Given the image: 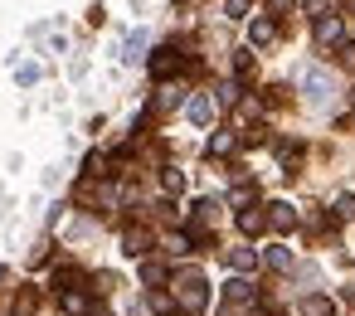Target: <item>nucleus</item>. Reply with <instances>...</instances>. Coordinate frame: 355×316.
Returning <instances> with one entry per match:
<instances>
[{
    "instance_id": "f257e3e1",
    "label": "nucleus",
    "mask_w": 355,
    "mask_h": 316,
    "mask_svg": "<svg viewBox=\"0 0 355 316\" xmlns=\"http://www.w3.org/2000/svg\"><path fill=\"white\" fill-rule=\"evenodd\" d=\"M205 301H209L205 277H200V272H185V277H180V306H185V311H200Z\"/></svg>"
},
{
    "instance_id": "f03ea898",
    "label": "nucleus",
    "mask_w": 355,
    "mask_h": 316,
    "mask_svg": "<svg viewBox=\"0 0 355 316\" xmlns=\"http://www.w3.org/2000/svg\"><path fill=\"white\" fill-rule=\"evenodd\" d=\"M316 44L326 49V44H340V20L336 15H321L316 20Z\"/></svg>"
},
{
    "instance_id": "7ed1b4c3",
    "label": "nucleus",
    "mask_w": 355,
    "mask_h": 316,
    "mask_svg": "<svg viewBox=\"0 0 355 316\" xmlns=\"http://www.w3.org/2000/svg\"><path fill=\"white\" fill-rule=\"evenodd\" d=\"M146 248H151V234H146V229H127V234H122V253L141 258Z\"/></svg>"
},
{
    "instance_id": "20e7f679",
    "label": "nucleus",
    "mask_w": 355,
    "mask_h": 316,
    "mask_svg": "<svg viewBox=\"0 0 355 316\" xmlns=\"http://www.w3.org/2000/svg\"><path fill=\"white\" fill-rule=\"evenodd\" d=\"M268 209H272V214H268V224H272L277 234H287V229L297 224V209H292V204H268Z\"/></svg>"
},
{
    "instance_id": "39448f33",
    "label": "nucleus",
    "mask_w": 355,
    "mask_h": 316,
    "mask_svg": "<svg viewBox=\"0 0 355 316\" xmlns=\"http://www.w3.org/2000/svg\"><path fill=\"white\" fill-rule=\"evenodd\" d=\"M175 64H180V59H175V49H156L151 73H156V78H171V73H175Z\"/></svg>"
},
{
    "instance_id": "423d86ee",
    "label": "nucleus",
    "mask_w": 355,
    "mask_h": 316,
    "mask_svg": "<svg viewBox=\"0 0 355 316\" xmlns=\"http://www.w3.org/2000/svg\"><path fill=\"white\" fill-rule=\"evenodd\" d=\"M185 112H190V122H195V127H205V122L214 117V103H209V98H190V107H185Z\"/></svg>"
},
{
    "instance_id": "0eeeda50",
    "label": "nucleus",
    "mask_w": 355,
    "mask_h": 316,
    "mask_svg": "<svg viewBox=\"0 0 355 316\" xmlns=\"http://www.w3.org/2000/svg\"><path fill=\"white\" fill-rule=\"evenodd\" d=\"M229 267H234V272H253V267H258V253H253V248H234V253H229Z\"/></svg>"
},
{
    "instance_id": "6e6552de",
    "label": "nucleus",
    "mask_w": 355,
    "mask_h": 316,
    "mask_svg": "<svg viewBox=\"0 0 355 316\" xmlns=\"http://www.w3.org/2000/svg\"><path fill=\"white\" fill-rule=\"evenodd\" d=\"M272 35H277L272 20H253V25H248V40H253V44H272Z\"/></svg>"
},
{
    "instance_id": "1a4fd4ad",
    "label": "nucleus",
    "mask_w": 355,
    "mask_h": 316,
    "mask_svg": "<svg viewBox=\"0 0 355 316\" xmlns=\"http://www.w3.org/2000/svg\"><path fill=\"white\" fill-rule=\"evenodd\" d=\"M263 224H268V214H258V209H243L239 214V229L243 234H263Z\"/></svg>"
},
{
    "instance_id": "9d476101",
    "label": "nucleus",
    "mask_w": 355,
    "mask_h": 316,
    "mask_svg": "<svg viewBox=\"0 0 355 316\" xmlns=\"http://www.w3.org/2000/svg\"><path fill=\"white\" fill-rule=\"evenodd\" d=\"M224 297H229V301H248V297H253V282H248V277H234V282L224 287Z\"/></svg>"
},
{
    "instance_id": "9b49d317",
    "label": "nucleus",
    "mask_w": 355,
    "mask_h": 316,
    "mask_svg": "<svg viewBox=\"0 0 355 316\" xmlns=\"http://www.w3.org/2000/svg\"><path fill=\"white\" fill-rule=\"evenodd\" d=\"M306 93H311V98H326V93H331V78L311 69V73H306Z\"/></svg>"
},
{
    "instance_id": "f8f14e48",
    "label": "nucleus",
    "mask_w": 355,
    "mask_h": 316,
    "mask_svg": "<svg viewBox=\"0 0 355 316\" xmlns=\"http://www.w3.org/2000/svg\"><path fill=\"white\" fill-rule=\"evenodd\" d=\"M64 311L69 316H83L88 311V292H64Z\"/></svg>"
},
{
    "instance_id": "ddd939ff",
    "label": "nucleus",
    "mask_w": 355,
    "mask_h": 316,
    "mask_svg": "<svg viewBox=\"0 0 355 316\" xmlns=\"http://www.w3.org/2000/svg\"><path fill=\"white\" fill-rule=\"evenodd\" d=\"M146 49V30H137V35H127V44H122V59H137Z\"/></svg>"
},
{
    "instance_id": "4468645a",
    "label": "nucleus",
    "mask_w": 355,
    "mask_h": 316,
    "mask_svg": "<svg viewBox=\"0 0 355 316\" xmlns=\"http://www.w3.org/2000/svg\"><path fill=\"white\" fill-rule=\"evenodd\" d=\"M302 316H331V301L326 297H306L302 301Z\"/></svg>"
},
{
    "instance_id": "2eb2a0df",
    "label": "nucleus",
    "mask_w": 355,
    "mask_h": 316,
    "mask_svg": "<svg viewBox=\"0 0 355 316\" xmlns=\"http://www.w3.org/2000/svg\"><path fill=\"white\" fill-rule=\"evenodd\" d=\"M268 267L287 272V267H292V253H287V248H268Z\"/></svg>"
},
{
    "instance_id": "dca6fc26",
    "label": "nucleus",
    "mask_w": 355,
    "mask_h": 316,
    "mask_svg": "<svg viewBox=\"0 0 355 316\" xmlns=\"http://www.w3.org/2000/svg\"><path fill=\"white\" fill-rule=\"evenodd\" d=\"M229 151H234V137H229V132H219V137L209 141V156H229Z\"/></svg>"
},
{
    "instance_id": "f3484780",
    "label": "nucleus",
    "mask_w": 355,
    "mask_h": 316,
    "mask_svg": "<svg viewBox=\"0 0 355 316\" xmlns=\"http://www.w3.org/2000/svg\"><path fill=\"white\" fill-rule=\"evenodd\" d=\"M234 73H239V78H248V73H253V54H248V49H243V54H234Z\"/></svg>"
},
{
    "instance_id": "a211bd4d",
    "label": "nucleus",
    "mask_w": 355,
    "mask_h": 316,
    "mask_svg": "<svg viewBox=\"0 0 355 316\" xmlns=\"http://www.w3.org/2000/svg\"><path fill=\"white\" fill-rule=\"evenodd\" d=\"M151 311H161V316H171V311H175V301H171L166 292H151Z\"/></svg>"
},
{
    "instance_id": "6ab92c4d",
    "label": "nucleus",
    "mask_w": 355,
    "mask_h": 316,
    "mask_svg": "<svg viewBox=\"0 0 355 316\" xmlns=\"http://www.w3.org/2000/svg\"><path fill=\"white\" fill-rule=\"evenodd\" d=\"M336 219H355V195H340L336 200Z\"/></svg>"
},
{
    "instance_id": "aec40b11",
    "label": "nucleus",
    "mask_w": 355,
    "mask_h": 316,
    "mask_svg": "<svg viewBox=\"0 0 355 316\" xmlns=\"http://www.w3.org/2000/svg\"><path fill=\"white\" fill-rule=\"evenodd\" d=\"M248 6H253V0H229L224 10H229V20H243V15H248Z\"/></svg>"
},
{
    "instance_id": "412c9836",
    "label": "nucleus",
    "mask_w": 355,
    "mask_h": 316,
    "mask_svg": "<svg viewBox=\"0 0 355 316\" xmlns=\"http://www.w3.org/2000/svg\"><path fill=\"white\" fill-rule=\"evenodd\" d=\"M166 190L180 195V190H185V175H180V170H166Z\"/></svg>"
},
{
    "instance_id": "4be33fe9",
    "label": "nucleus",
    "mask_w": 355,
    "mask_h": 316,
    "mask_svg": "<svg viewBox=\"0 0 355 316\" xmlns=\"http://www.w3.org/2000/svg\"><path fill=\"white\" fill-rule=\"evenodd\" d=\"M141 277H146V282H151V287H156V282H161V277H166V267H161V263H146V267H141Z\"/></svg>"
},
{
    "instance_id": "5701e85b",
    "label": "nucleus",
    "mask_w": 355,
    "mask_h": 316,
    "mask_svg": "<svg viewBox=\"0 0 355 316\" xmlns=\"http://www.w3.org/2000/svg\"><path fill=\"white\" fill-rule=\"evenodd\" d=\"M268 6H272V10H292V0H268Z\"/></svg>"
},
{
    "instance_id": "b1692460",
    "label": "nucleus",
    "mask_w": 355,
    "mask_h": 316,
    "mask_svg": "<svg viewBox=\"0 0 355 316\" xmlns=\"http://www.w3.org/2000/svg\"><path fill=\"white\" fill-rule=\"evenodd\" d=\"M340 54H345V64H355V44H345V49H340Z\"/></svg>"
},
{
    "instance_id": "393cba45",
    "label": "nucleus",
    "mask_w": 355,
    "mask_h": 316,
    "mask_svg": "<svg viewBox=\"0 0 355 316\" xmlns=\"http://www.w3.org/2000/svg\"><path fill=\"white\" fill-rule=\"evenodd\" d=\"M93 316H107V311H93Z\"/></svg>"
}]
</instances>
